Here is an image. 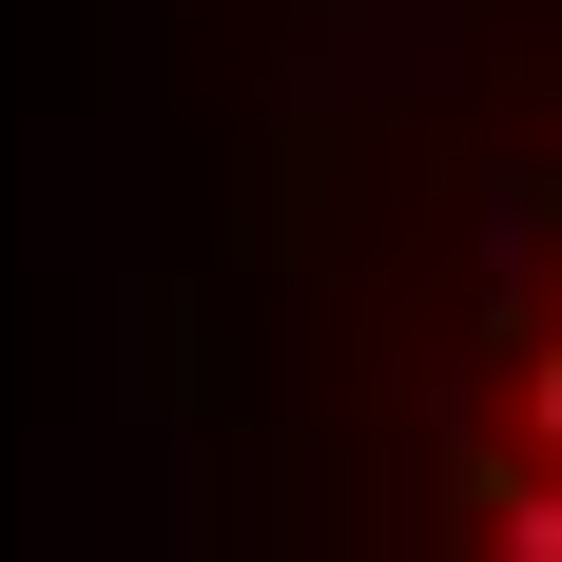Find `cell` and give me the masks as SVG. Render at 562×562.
Here are the masks:
<instances>
[{"label": "cell", "mask_w": 562, "mask_h": 562, "mask_svg": "<svg viewBox=\"0 0 562 562\" xmlns=\"http://www.w3.org/2000/svg\"><path fill=\"white\" fill-rule=\"evenodd\" d=\"M465 543L485 562H562V485L543 465H465Z\"/></svg>", "instance_id": "cell-1"}, {"label": "cell", "mask_w": 562, "mask_h": 562, "mask_svg": "<svg viewBox=\"0 0 562 562\" xmlns=\"http://www.w3.org/2000/svg\"><path fill=\"white\" fill-rule=\"evenodd\" d=\"M505 407H524V465L562 485V330H524V389H505Z\"/></svg>", "instance_id": "cell-2"}]
</instances>
